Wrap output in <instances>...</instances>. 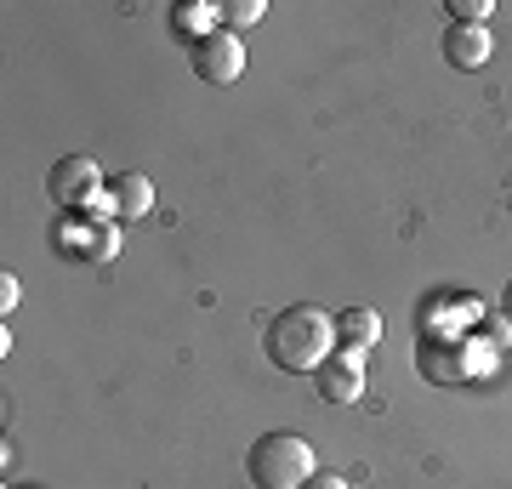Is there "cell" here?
Instances as JSON below:
<instances>
[{"label": "cell", "mask_w": 512, "mask_h": 489, "mask_svg": "<svg viewBox=\"0 0 512 489\" xmlns=\"http://www.w3.org/2000/svg\"><path fill=\"white\" fill-rule=\"evenodd\" d=\"M330 342H336V319L325 308H313V302H296L268 325V359L279 370H291V376L319 370L330 359Z\"/></svg>", "instance_id": "1"}, {"label": "cell", "mask_w": 512, "mask_h": 489, "mask_svg": "<svg viewBox=\"0 0 512 489\" xmlns=\"http://www.w3.org/2000/svg\"><path fill=\"white\" fill-rule=\"evenodd\" d=\"M245 472L256 489H302L319 467H313V444L302 433H262L245 455Z\"/></svg>", "instance_id": "2"}, {"label": "cell", "mask_w": 512, "mask_h": 489, "mask_svg": "<svg viewBox=\"0 0 512 489\" xmlns=\"http://www.w3.org/2000/svg\"><path fill=\"white\" fill-rule=\"evenodd\" d=\"M46 194H52L57 205H69V211H80V205H97L109 188H103V165L92 160V154H69V160L52 165V177H46Z\"/></svg>", "instance_id": "3"}, {"label": "cell", "mask_w": 512, "mask_h": 489, "mask_svg": "<svg viewBox=\"0 0 512 489\" xmlns=\"http://www.w3.org/2000/svg\"><path fill=\"white\" fill-rule=\"evenodd\" d=\"M188 57H194V74H200V80H211V86H234L239 74H245V40H239L234 29L205 35Z\"/></svg>", "instance_id": "4"}, {"label": "cell", "mask_w": 512, "mask_h": 489, "mask_svg": "<svg viewBox=\"0 0 512 489\" xmlns=\"http://www.w3.org/2000/svg\"><path fill=\"white\" fill-rule=\"evenodd\" d=\"M313 376H319V399L325 404H353L365 393V353L359 347H336Z\"/></svg>", "instance_id": "5"}, {"label": "cell", "mask_w": 512, "mask_h": 489, "mask_svg": "<svg viewBox=\"0 0 512 489\" xmlns=\"http://www.w3.org/2000/svg\"><path fill=\"white\" fill-rule=\"evenodd\" d=\"M109 211L114 222H137L154 211V182L143 177V171H120V177L109 182Z\"/></svg>", "instance_id": "6"}, {"label": "cell", "mask_w": 512, "mask_h": 489, "mask_svg": "<svg viewBox=\"0 0 512 489\" xmlns=\"http://www.w3.org/2000/svg\"><path fill=\"white\" fill-rule=\"evenodd\" d=\"M217 29H222V6H211V0H177V6H171V35L183 40L188 52H194L205 35H217Z\"/></svg>", "instance_id": "7"}, {"label": "cell", "mask_w": 512, "mask_h": 489, "mask_svg": "<svg viewBox=\"0 0 512 489\" xmlns=\"http://www.w3.org/2000/svg\"><path fill=\"white\" fill-rule=\"evenodd\" d=\"M490 29H473V23H450V35H444V63L450 69H484L490 63Z\"/></svg>", "instance_id": "8"}, {"label": "cell", "mask_w": 512, "mask_h": 489, "mask_svg": "<svg viewBox=\"0 0 512 489\" xmlns=\"http://www.w3.org/2000/svg\"><path fill=\"white\" fill-rule=\"evenodd\" d=\"M336 336H342V347H376L382 342V313L376 308H348V313H336Z\"/></svg>", "instance_id": "9"}, {"label": "cell", "mask_w": 512, "mask_h": 489, "mask_svg": "<svg viewBox=\"0 0 512 489\" xmlns=\"http://www.w3.org/2000/svg\"><path fill=\"white\" fill-rule=\"evenodd\" d=\"M262 12H268V6H262V0H228V6H222V29H251V23H262Z\"/></svg>", "instance_id": "10"}, {"label": "cell", "mask_w": 512, "mask_h": 489, "mask_svg": "<svg viewBox=\"0 0 512 489\" xmlns=\"http://www.w3.org/2000/svg\"><path fill=\"white\" fill-rule=\"evenodd\" d=\"M490 0H450V18L456 23H473V29H484V23H490Z\"/></svg>", "instance_id": "11"}, {"label": "cell", "mask_w": 512, "mask_h": 489, "mask_svg": "<svg viewBox=\"0 0 512 489\" xmlns=\"http://www.w3.org/2000/svg\"><path fill=\"white\" fill-rule=\"evenodd\" d=\"M114 251H120V234L114 228H92V262H109Z\"/></svg>", "instance_id": "12"}, {"label": "cell", "mask_w": 512, "mask_h": 489, "mask_svg": "<svg viewBox=\"0 0 512 489\" xmlns=\"http://www.w3.org/2000/svg\"><path fill=\"white\" fill-rule=\"evenodd\" d=\"M302 489H353V484H348V478H336V472H313Z\"/></svg>", "instance_id": "13"}, {"label": "cell", "mask_w": 512, "mask_h": 489, "mask_svg": "<svg viewBox=\"0 0 512 489\" xmlns=\"http://www.w3.org/2000/svg\"><path fill=\"white\" fill-rule=\"evenodd\" d=\"M18 296H23V290H18V279H12V273H6V279H0V308L12 313V308H18Z\"/></svg>", "instance_id": "14"}, {"label": "cell", "mask_w": 512, "mask_h": 489, "mask_svg": "<svg viewBox=\"0 0 512 489\" xmlns=\"http://www.w3.org/2000/svg\"><path fill=\"white\" fill-rule=\"evenodd\" d=\"M501 313L512 319V279H507V290H501Z\"/></svg>", "instance_id": "15"}]
</instances>
